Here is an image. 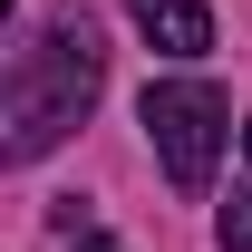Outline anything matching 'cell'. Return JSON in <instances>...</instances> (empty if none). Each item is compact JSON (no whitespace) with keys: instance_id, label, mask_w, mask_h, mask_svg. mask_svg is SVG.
<instances>
[{"instance_id":"cell-1","label":"cell","mask_w":252,"mask_h":252,"mask_svg":"<svg viewBox=\"0 0 252 252\" xmlns=\"http://www.w3.org/2000/svg\"><path fill=\"white\" fill-rule=\"evenodd\" d=\"M97 88H107V49H97V20L88 10H49L30 39H20V59H10V97H0V146H10V165L49 156L68 126L97 107Z\"/></svg>"},{"instance_id":"cell-2","label":"cell","mask_w":252,"mask_h":252,"mask_svg":"<svg viewBox=\"0 0 252 252\" xmlns=\"http://www.w3.org/2000/svg\"><path fill=\"white\" fill-rule=\"evenodd\" d=\"M136 117H146V136H156V165H165L175 194H204V185H214L223 136H233V107H223L214 78H156Z\"/></svg>"},{"instance_id":"cell-3","label":"cell","mask_w":252,"mask_h":252,"mask_svg":"<svg viewBox=\"0 0 252 252\" xmlns=\"http://www.w3.org/2000/svg\"><path fill=\"white\" fill-rule=\"evenodd\" d=\"M126 10H136V30L156 39L165 59H204L214 49V10L204 0H126Z\"/></svg>"},{"instance_id":"cell-4","label":"cell","mask_w":252,"mask_h":252,"mask_svg":"<svg viewBox=\"0 0 252 252\" xmlns=\"http://www.w3.org/2000/svg\"><path fill=\"white\" fill-rule=\"evenodd\" d=\"M214 233H223V252H252V185L223 204V223H214Z\"/></svg>"},{"instance_id":"cell-5","label":"cell","mask_w":252,"mask_h":252,"mask_svg":"<svg viewBox=\"0 0 252 252\" xmlns=\"http://www.w3.org/2000/svg\"><path fill=\"white\" fill-rule=\"evenodd\" d=\"M78 252H126V243H78Z\"/></svg>"},{"instance_id":"cell-6","label":"cell","mask_w":252,"mask_h":252,"mask_svg":"<svg viewBox=\"0 0 252 252\" xmlns=\"http://www.w3.org/2000/svg\"><path fill=\"white\" fill-rule=\"evenodd\" d=\"M243 156H252V117H243Z\"/></svg>"}]
</instances>
